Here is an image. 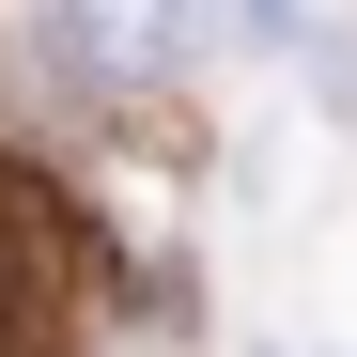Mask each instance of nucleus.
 <instances>
[{
    "instance_id": "f257e3e1",
    "label": "nucleus",
    "mask_w": 357,
    "mask_h": 357,
    "mask_svg": "<svg viewBox=\"0 0 357 357\" xmlns=\"http://www.w3.org/2000/svg\"><path fill=\"white\" fill-rule=\"evenodd\" d=\"M47 47H63L78 78L140 93V78H171V63H187V0H47Z\"/></svg>"
},
{
    "instance_id": "f03ea898",
    "label": "nucleus",
    "mask_w": 357,
    "mask_h": 357,
    "mask_svg": "<svg viewBox=\"0 0 357 357\" xmlns=\"http://www.w3.org/2000/svg\"><path fill=\"white\" fill-rule=\"evenodd\" d=\"M63 326V202L0 171V357H31Z\"/></svg>"
},
{
    "instance_id": "7ed1b4c3",
    "label": "nucleus",
    "mask_w": 357,
    "mask_h": 357,
    "mask_svg": "<svg viewBox=\"0 0 357 357\" xmlns=\"http://www.w3.org/2000/svg\"><path fill=\"white\" fill-rule=\"evenodd\" d=\"M249 31H311V0H249Z\"/></svg>"
}]
</instances>
